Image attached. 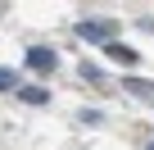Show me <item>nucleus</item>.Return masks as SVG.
I'll list each match as a JSON object with an SVG mask.
<instances>
[{"mask_svg":"<svg viewBox=\"0 0 154 150\" xmlns=\"http://www.w3.org/2000/svg\"><path fill=\"white\" fill-rule=\"evenodd\" d=\"M127 91H131V96H140V100H145V96H149V82H145V78H127Z\"/></svg>","mask_w":154,"mask_h":150,"instance_id":"39448f33","label":"nucleus"},{"mask_svg":"<svg viewBox=\"0 0 154 150\" xmlns=\"http://www.w3.org/2000/svg\"><path fill=\"white\" fill-rule=\"evenodd\" d=\"M145 150H154V141H149V145H145Z\"/></svg>","mask_w":154,"mask_h":150,"instance_id":"0eeeda50","label":"nucleus"},{"mask_svg":"<svg viewBox=\"0 0 154 150\" xmlns=\"http://www.w3.org/2000/svg\"><path fill=\"white\" fill-rule=\"evenodd\" d=\"M59 64V55L50 50V46H27V68H36V73H50Z\"/></svg>","mask_w":154,"mask_h":150,"instance_id":"f257e3e1","label":"nucleus"},{"mask_svg":"<svg viewBox=\"0 0 154 150\" xmlns=\"http://www.w3.org/2000/svg\"><path fill=\"white\" fill-rule=\"evenodd\" d=\"M23 100H27V105H45L50 91H45V87H23Z\"/></svg>","mask_w":154,"mask_h":150,"instance_id":"7ed1b4c3","label":"nucleus"},{"mask_svg":"<svg viewBox=\"0 0 154 150\" xmlns=\"http://www.w3.org/2000/svg\"><path fill=\"white\" fill-rule=\"evenodd\" d=\"M18 87V73L14 68H0V91H14Z\"/></svg>","mask_w":154,"mask_h":150,"instance_id":"423d86ee","label":"nucleus"},{"mask_svg":"<svg viewBox=\"0 0 154 150\" xmlns=\"http://www.w3.org/2000/svg\"><path fill=\"white\" fill-rule=\"evenodd\" d=\"M77 37H86L91 46H109V37H113V23H77Z\"/></svg>","mask_w":154,"mask_h":150,"instance_id":"f03ea898","label":"nucleus"},{"mask_svg":"<svg viewBox=\"0 0 154 150\" xmlns=\"http://www.w3.org/2000/svg\"><path fill=\"white\" fill-rule=\"evenodd\" d=\"M104 50H109V55H113V59H122V64H136V55H131V50H127V46H113V41H109V46H104Z\"/></svg>","mask_w":154,"mask_h":150,"instance_id":"20e7f679","label":"nucleus"}]
</instances>
